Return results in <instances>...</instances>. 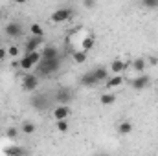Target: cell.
Returning <instances> with one entry per match:
<instances>
[{"mask_svg":"<svg viewBox=\"0 0 158 156\" xmlns=\"http://www.w3.org/2000/svg\"><path fill=\"white\" fill-rule=\"evenodd\" d=\"M72 59H74V63H76V64H85V63H86V59H88V51L76 50V51L72 53Z\"/></svg>","mask_w":158,"mask_h":156,"instance_id":"obj_18","label":"cell"},{"mask_svg":"<svg viewBox=\"0 0 158 156\" xmlns=\"http://www.w3.org/2000/svg\"><path fill=\"white\" fill-rule=\"evenodd\" d=\"M4 153L7 156H15V154H26L28 151L20 145H9V147H4Z\"/></svg>","mask_w":158,"mask_h":156,"instance_id":"obj_19","label":"cell"},{"mask_svg":"<svg viewBox=\"0 0 158 156\" xmlns=\"http://www.w3.org/2000/svg\"><path fill=\"white\" fill-rule=\"evenodd\" d=\"M39 77H50L61 70V57L55 59H40V63L35 66Z\"/></svg>","mask_w":158,"mask_h":156,"instance_id":"obj_1","label":"cell"},{"mask_svg":"<svg viewBox=\"0 0 158 156\" xmlns=\"http://www.w3.org/2000/svg\"><path fill=\"white\" fill-rule=\"evenodd\" d=\"M55 129H57V132H68V129H70L68 119H55Z\"/></svg>","mask_w":158,"mask_h":156,"instance_id":"obj_25","label":"cell"},{"mask_svg":"<svg viewBox=\"0 0 158 156\" xmlns=\"http://www.w3.org/2000/svg\"><path fill=\"white\" fill-rule=\"evenodd\" d=\"M40 53H42V59H55V57H61L59 50H57L53 44H48V46H44V48L40 50Z\"/></svg>","mask_w":158,"mask_h":156,"instance_id":"obj_14","label":"cell"},{"mask_svg":"<svg viewBox=\"0 0 158 156\" xmlns=\"http://www.w3.org/2000/svg\"><path fill=\"white\" fill-rule=\"evenodd\" d=\"M2 18H4V13H2V9H0V20H2Z\"/></svg>","mask_w":158,"mask_h":156,"instance_id":"obj_31","label":"cell"},{"mask_svg":"<svg viewBox=\"0 0 158 156\" xmlns=\"http://www.w3.org/2000/svg\"><path fill=\"white\" fill-rule=\"evenodd\" d=\"M6 59H7V48L0 46V63H2V61H6Z\"/></svg>","mask_w":158,"mask_h":156,"instance_id":"obj_29","label":"cell"},{"mask_svg":"<svg viewBox=\"0 0 158 156\" xmlns=\"http://www.w3.org/2000/svg\"><path fill=\"white\" fill-rule=\"evenodd\" d=\"M20 53H22L20 46H17V44L7 46V57H9V59H19V57H20Z\"/></svg>","mask_w":158,"mask_h":156,"instance_id":"obj_24","label":"cell"},{"mask_svg":"<svg viewBox=\"0 0 158 156\" xmlns=\"http://www.w3.org/2000/svg\"><path fill=\"white\" fill-rule=\"evenodd\" d=\"M35 130H37V127H35V123H33V121H24V123L20 125V132H22V134H26V136L35 134Z\"/></svg>","mask_w":158,"mask_h":156,"instance_id":"obj_20","label":"cell"},{"mask_svg":"<svg viewBox=\"0 0 158 156\" xmlns=\"http://www.w3.org/2000/svg\"><path fill=\"white\" fill-rule=\"evenodd\" d=\"M72 114V109L68 103H57L53 109H52V117L53 119H68Z\"/></svg>","mask_w":158,"mask_h":156,"instance_id":"obj_6","label":"cell"},{"mask_svg":"<svg viewBox=\"0 0 158 156\" xmlns=\"http://www.w3.org/2000/svg\"><path fill=\"white\" fill-rule=\"evenodd\" d=\"M83 6H85L86 9H94V6H96V0H83Z\"/></svg>","mask_w":158,"mask_h":156,"instance_id":"obj_28","label":"cell"},{"mask_svg":"<svg viewBox=\"0 0 158 156\" xmlns=\"http://www.w3.org/2000/svg\"><path fill=\"white\" fill-rule=\"evenodd\" d=\"M13 2H15V4H20V6H22V4H26L28 0H13Z\"/></svg>","mask_w":158,"mask_h":156,"instance_id":"obj_30","label":"cell"},{"mask_svg":"<svg viewBox=\"0 0 158 156\" xmlns=\"http://www.w3.org/2000/svg\"><path fill=\"white\" fill-rule=\"evenodd\" d=\"M19 68L22 72H31L35 68V64H33V61L28 55H22V57H19Z\"/></svg>","mask_w":158,"mask_h":156,"instance_id":"obj_16","label":"cell"},{"mask_svg":"<svg viewBox=\"0 0 158 156\" xmlns=\"http://www.w3.org/2000/svg\"><path fill=\"white\" fill-rule=\"evenodd\" d=\"M53 99H55L57 103H68V105H70V101L74 99V92H72L68 86H61V88L53 94Z\"/></svg>","mask_w":158,"mask_h":156,"instance_id":"obj_7","label":"cell"},{"mask_svg":"<svg viewBox=\"0 0 158 156\" xmlns=\"http://www.w3.org/2000/svg\"><path fill=\"white\" fill-rule=\"evenodd\" d=\"M19 132H20V130H19L17 127H7V129H6V138H7V140H17Z\"/></svg>","mask_w":158,"mask_h":156,"instance_id":"obj_26","label":"cell"},{"mask_svg":"<svg viewBox=\"0 0 158 156\" xmlns=\"http://www.w3.org/2000/svg\"><path fill=\"white\" fill-rule=\"evenodd\" d=\"M20 86L24 92H37L39 88V76L33 72H24V76L20 79Z\"/></svg>","mask_w":158,"mask_h":156,"instance_id":"obj_2","label":"cell"},{"mask_svg":"<svg viewBox=\"0 0 158 156\" xmlns=\"http://www.w3.org/2000/svg\"><path fill=\"white\" fill-rule=\"evenodd\" d=\"M92 72H94V76H96V79H98L99 83H105L107 77L110 76V72H109V68H107V66H96Z\"/></svg>","mask_w":158,"mask_h":156,"instance_id":"obj_17","label":"cell"},{"mask_svg":"<svg viewBox=\"0 0 158 156\" xmlns=\"http://www.w3.org/2000/svg\"><path fill=\"white\" fill-rule=\"evenodd\" d=\"M4 33L9 39H19V37L24 35V28H22V24L19 20H11V22H7L4 26Z\"/></svg>","mask_w":158,"mask_h":156,"instance_id":"obj_4","label":"cell"},{"mask_svg":"<svg viewBox=\"0 0 158 156\" xmlns=\"http://www.w3.org/2000/svg\"><path fill=\"white\" fill-rule=\"evenodd\" d=\"M96 46V37L94 35H85L83 39H81V42H79V50H83V51H90L92 48Z\"/></svg>","mask_w":158,"mask_h":156,"instance_id":"obj_13","label":"cell"},{"mask_svg":"<svg viewBox=\"0 0 158 156\" xmlns=\"http://www.w3.org/2000/svg\"><path fill=\"white\" fill-rule=\"evenodd\" d=\"M125 83V76L123 74H112V76H109L107 81H105V88L107 90H114V88H118Z\"/></svg>","mask_w":158,"mask_h":156,"instance_id":"obj_9","label":"cell"},{"mask_svg":"<svg viewBox=\"0 0 158 156\" xmlns=\"http://www.w3.org/2000/svg\"><path fill=\"white\" fill-rule=\"evenodd\" d=\"M30 35H33V37H44V28L40 26L39 22L30 24Z\"/></svg>","mask_w":158,"mask_h":156,"instance_id":"obj_22","label":"cell"},{"mask_svg":"<svg viewBox=\"0 0 158 156\" xmlns=\"http://www.w3.org/2000/svg\"><path fill=\"white\" fill-rule=\"evenodd\" d=\"M72 17H74V11H72L70 7H57V9L50 15V22H53V24H64V22H68Z\"/></svg>","mask_w":158,"mask_h":156,"instance_id":"obj_3","label":"cell"},{"mask_svg":"<svg viewBox=\"0 0 158 156\" xmlns=\"http://www.w3.org/2000/svg\"><path fill=\"white\" fill-rule=\"evenodd\" d=\"M99 103H101V105H112V103H116V94H112V92L101 94V96H99Z\"/></svg>","mask_w":158,"mask_h":156,"instance_id":"obj_21","label":"cell"},{"mask_svg":"<svg viewBox=\"0 0 158 156\" xmlns=\"http://www.w3.org/2000/svg\"><path fill=\"white\" fill-rule=\"evenodd\" d=\"M40 44H42V37H30L26 39L24 46H22V51L24 53H30V51H35V50H40Z\"/></svg>","mask_w":158,"mask_h":156,"instance_id":"obj_10","label":"cell"},{"mask_svg":"<svg viewBox=\"0 0 158 156\" xmlns=\"http://www.w3.org/2000/svg\"><path fill=\"white\" fill-rule=\"evenodd\" d=\"M151 84V76H147L145 72L143 74H138V77H134L131 81V86L134 88V90H143V88H147Z\"/></svg>","mask_w":158,"mask_h":156,"instance_id":"obj_8","label":"cell"},{"mask_svg":"<svg viewBox=\"0 0 158 156\" xmlns=\"http://www.w3.org/2000/svg\"><path fill=\"white\" fill-rule=\"evenodd\" d=\"M142 6L145 9H158V0H142Z\"/></svg>","mask_w":158,"mask_h":156,"instance_id":"obj_27","label":"cell"},{"mask_svg":"<svg viewBox=\"0 0 158 156\" xmlns=\"http://www.w3.org/2000/svg\"><path fill=\"white\" fill-rule=\"evenodd\" d=\"M129 68H132L136 74H143L147 70V61L143 57H136L132 63H129Z\"/></svg>","mask_w":158,"mask_h":156,"instance_id":"obj_12","label":"cell"},{"mask_svg":"<svg viewBox=\"0 0 158 156\" xmlns=\"http://www.w3.org/2000/svg\"><path fill=\"white\" fill-rule=\"evenodd\" d=\"M79 83L83 84V86H96L99 81L96 79V76H94V72L90 70V72H86V74H83L81 77H79Z\"/></svg>","mask_w":158,"mask_h":156,"instance_id":"obj_15","label":"cell"},{"mask_svg":"<svg viewBox=\"0 0 158 156\" xmlns=\"http://www.w3.org/2000/svg\"><path fill=\"white\" fill-rule=\"evenodd\" d=\"M52 99H53V97H48V96H44V94H35L30 103H31V107H33L35 110L44 112V110L50 109V101H52Z\"/></svg>","mask_w":158,"mask_h":156,"instance_id":"obj_5","label":"cell"},{"mask_svg":"<svg viewBox=\"0 0 158 156\" xmlns=\"http://www.w3.org/2000/svg\"><path fill=\"white\" fill-rule=\"evenodd\" d=\"M132 129H134V127H132V123H131V121H121V123L118 125V132H119V134H123V136L131 134V132H132Z\"/></svg>","mask_w":158,"mask_h":156,"instance_id":"obj_23","label":"cell"},{"mask_svg":"<svg viewBox=\"0 0 158 156\" xmlns=\"http://www.w3.org/2000/svg\"><path fill=\"white\" fill-rule=\"evenodd\" d=\"M107 68H109L110 74H125V70L129 68V63L123 61V59H114Z\"/></svg>","mask_w":158,"mask_h":156,"instance_id":"obj_11","label":"cell"}]
</instances>
